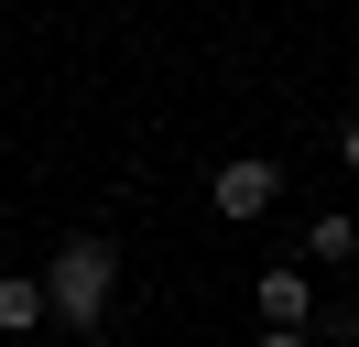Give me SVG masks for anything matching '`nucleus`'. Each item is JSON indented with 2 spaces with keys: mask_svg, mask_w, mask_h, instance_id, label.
<instances>
[{
  "mask_svg": "<svg viewBox=\"0 0 359 347\" xmlns=\"http://www.w3.org/2000/svg\"><path fill=\"white\" fill-rule=\"evenodd\" d=\"M109 282H120V250H109V239H66V250L44 260V293H55V315H66L76 337L109 315Z\"/></svg>",
  "mask_w": 359,
  "mask_h": 347,
  "instance_id": "1",
  "label": "nucleus"
},
{
  "mask_svg": "<svg viewBox=\"0 0 359 347\" xmlns=\"http://www.w3.org/2000/svg\"><path fill=\"white\" fill-rule=\"evenodd\" d=\"M218 217H262L272 195H283V163H262V152H240V163H218Z\"/></svg>",
  "mask_w": 359,
  "mask_h": 347,
  "instance_id": "2",
  "label": "nucleus"
},
{
  "mask_svg": "<svg viewBox=\"0 0 359 347\" xmlns=\"http://www.w3.org/2000/svg\"><path fill=\"white\" fill-rule=\"evenodd\" d=\"M44 315H55V293H44V282H33V271H0V337H33Z\"/></svg>",
  "mask_w": 359,
  "mask_h": 347,
  "instance_id": "4",
  "label": "nucleus"
},
{
  "mask_svg": "<svg viewBox=\"0 0 359 347\" xmlns=\"http://www.w3.org/2000/svg\"><path fill=\"white\" fill-rule=\"evenodd\" d=\"M337 163H348V174H359V120H348V130H337Z\"/></svg>",
  "mask_w": 359,
  "mask_h": 347,
  "instance_id": "6",
  "label": "nucleus"
},
{
  "mask_svg": "<svg viewBox=\"0 0 359 347\" xmlns=\"http://www.w3.org/2000/svg\"><path fill=\"white\" fill-rule=\"evenodd\" d=\"M262 347H316V337H262Z\"/></svg>",
  "mask_w": 359,
  "mask_h": 347,
  "instance_id": "7",
  "label": "nucleus"
},
{
  "mask_svg": "<svg viewBox=\"0 0 359 347\" xmlns=\"http://www.w3.org/2000/svg\"><path fill=\"white\" fill-rule=\"evenodd\" d=\"M305 315H316V282L294 260H272L262 271V337H305Z\"/></svg>",
  "mask_w": 359,
  "mask_h": 347,
  "instance_id": "3",
  "label": "nucleus"
},
{
  "mask_svg": "<svg viewBox=\"0 0 359 347\" xmlns=\"http://www.w3.org/2000/svg\"><path fill=\"white\" fill-rule=\"evenodd\" d=\"M305 250H316V260H348V250H359V217H337V206H327V217L305 228Z\"/></svg>",
  "mask_w": 359,
  "mask_h": 347,
  "instance_id": "5",
  "label": "nucleus"
}]
</instances>
